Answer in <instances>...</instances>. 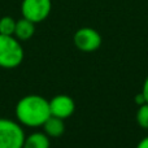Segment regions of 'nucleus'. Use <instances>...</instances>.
Instances as JSON below:
<instances>
[{
    "label": "nucleus",
    "instance_id": "nucleus-4",
    "mask_svg": "<svg viewBox=\"0 0 148 148\" xmlns=\"http://www.w3.org/2000/svg\"><path fill=\"white\" fill-rule=\"evenodd\" d=\"M52 10V0H22L21 13L23 18L34 23L47 20Z\"/></svg>",
    "mask_w": 148,
    "mask_h": 148
},
{
    "label": "nucleus",
    "instance_id": "nucleus-13",
    "mask_svg": "<svg viewBox=\"0 0 148 148\" xmlns=\"http://www.w3.org/2000/svg\"><path fill=\"white\" fill-rule=\"evenodd\" d=\"M136 148H148V135L144 136V138L136 144Z\"/></svg>",
    "mask_w": 148,
    "mask_h": 148
},
{
    "label": "nucleus",
    "instance_id": "nucleus-2",
    "mask_svg": "<svg viewBox=\"0 0 148 148\" xmlns=\"http://www.w3.org/2000/svg\"><path fill=\"white\" fill-rule=\"evenodd\" d=\"M25 52L14 35L0 34V68L3 69H14L20 66L23 61Z\"/></svg>",
    "mask_w": 148,
    "mask_h": 148
},
{
    "label": "nucleus",
    "instance_id": "nucleus-11",
    "mask_svg": "<svg viewBox=\"0 0 148 148\" xmlns=\"http://www.w3.org/2000/svg\"><path fill=\"white\" fill-rule=\"evenodd\" d=\"M136 122L142 129L148 130V103L139 105L138 110H136Z\"/></svg>",
    "mask_w": 148,
    "mask_h": 148
},
{
    "label": "nucleus",
    "instance_id": "nucleus-9",
    "mask_svg": "<svg viewBox=\"0 0 148 148\" xmlns=\"http://www.w3.org/2000/svg\"><path fill=\"white\" fill-rule=\"evenodd\" d=\"M43 130L49 138H59L65 133V123L61 118L49 116V118L43 123Z\"/></svg>",
    "mask_w": 148,
    "mask_h": 148
},
{
    "label": "nucleus",
    "instance_id": "nucleus-14",
    "mask_svg": "<svg viewBox=\"0 0 148 148\" xmlns=\"http://www.w3.org/2000/svg\"><path fill=\"white\" fill-rule=\"evenodd\" d=\"M135 103L138 105H142V104H144V103H146V99H144V96H143V94H142V92L135 96Z\"/></svg>",
    "mask_w": 148,
    "mask_h": 148
},
{
    "label": "nucleus",
    "instance_id": "nucleus-7",
    "mask_svg": "<svg viewBox=\"0 0 148 148\" xmlns=\"http://www.w3.org/2000/svg\"><path fill=\"white\" fill-rule=\"evenodd\" d=\"M35 34V23L29 21L27 18H20L16 22V29H14V36L18 40H29L33 38Z\"/></svg>",
    "mask_w": 148,
    "mask_h": 148
},
{
    "label": "nucleus",
    "instance_id": "nucleus-6",
    "mask_svg": "<svg viewBox=\"0 0 148 148\" xmlns=\"http://www.w3.org/2000/svg\"><path fill=\"white\" fill-rule=\"evenodd\" d=\"M48 103L51 116L61 118V120L69 118L75 110V103L69 95H56L51 100H48Z\"/></svg>",
    "mask_w": 148,
    "mask_h": 148
},
{
    "label": "nucleus",
    "instance_id": "nucleus-8",
    "mask_svg": "<svg viewBox=\"0 0 148 148\" xmlns=\"http://www.w3.org/2000/svg\"><path fill=\"white\" fill-rule=\"evenodd\" d=\"M51 140L44 131H35L25 138L22 148H49Z\"/></svg>",
    "mask_w": 148,
    "mask_h": 148
},
{
    "label": "nucleus",
    "instance_id": "nucleus-1",
    "mask_svg": "<svg viewBox=\"0 0 148 148\" xmlns=\"http://www.w3.org/2000/svg\"><path fill=\"white\" fill-rule=\"evenodd\" d=\"M17 122L26 127H42L51 116L49 103L40 95H26L16 104Z\"/></svg>",
    "mask_w": 148,
    "mask_h": 148
},
{
    "label": "nucleus",
    "instance_id": "nucleus-10",
    "mask_svg": "<svg viewBox=\"0 0 148 148\" xmlns=\"http://www.w3.org/2000/svg\"><path fill=\"white\" fill-rule=\"evenodd\" d=\"M17 21L10 16H4L0 18V34L4 35H14V29Z\"/></svg>",
    "mask_w": 148,
    "mask_h": 148
},
{
    "label": "nucleus",
    "instance_id": "nucleus-3",
    "mask_svg": "<svg viewBox=\"0 0 148 148\" xmlns=\"http://www.w3.org/2000/svg\"><path fill=\"white\" fill-rule=\"evenodd\" d=\"M25 138V131L20 122L0 118V148H22Z\"/></svg>",
    "mask_w": 148,
    "mask_h": 148
},
{
    "label": "nucleus",
    "instance_id": "nucleus-5",
    "mask_svg": "<svg viewBox=\"0 0 148 148\" xmlns=\"http://www.w3.org/2000/svg\"><path fill=\"white\" fill-rule=\"evenodd\" d=\"M74 46L82 52H95L101 46V35L92 27H81L74 33Z\"/></svg>",
    "mask_w": 148,
    "mask_h": 148
},
{
    "label": "nucleus",
    "instance_id": "nucleus-12",
    "mask_svg": "<svg viewBox=\"0 0 148 148\" xmlns=\"http://www.w3.org/2000/svg\"><path fill=\"white\" fill-rule=\"evenodd\" d=\"M142 94H143L144 99H146V103H148V75H147V78L144 79V82H143V87H142Z\"/></svg>",
    "mask_w": 148,
    "mask_h": 148
}]
</instances>
